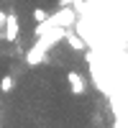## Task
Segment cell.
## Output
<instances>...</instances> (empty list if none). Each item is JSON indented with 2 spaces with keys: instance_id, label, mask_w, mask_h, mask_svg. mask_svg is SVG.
Segmentation results:
<instances>
[{
  "instance_id": "1",
  "label": "cell",
  "mask_w": 128,
  "mask_h": 128,
  "mask_svg": "<svg viewBox=\"0 0 128 128\" xmlns=\"http://www.w3.org/2000/svg\"><path fill=\"white\" fill-rule=\"evenodd\" d=\"M64 31L67 28H62V26H51L49 31H44V34H38V38H36V44L31 46L28 51H26V62L34 67V64H41L46 59V54H49V49H54L59 41L64 38Z\"/></svg>"
},
{
  "instance_id": "2",
  "label": "cell",
  "mask_w": 128,
  "mask_h": 128,
  "mask_svg": "<svg viewBox=\"0 0 128 128\" xmlns=\"http://www.w3.org/2000/svg\"><path fill=\"white\" fill-rule=\"evenodd\" d=\"M3 31H5V38L8 41H18V34H20V23H18V16L10 10V13H5V23H3Z\"/></svg>"
},
{
  "instance_id": "3",
  "label": "cell",
  "mask_w": 128,
  "mask_h": 128,
  "mask_svg": "<svg viewBox=\"0 0 128 128\" xmlns=\"http://www.w3.org/2000/svg\"><path fill=\"white\" fill-rule=\"evenodd\" d=\"M67 82H69V87H72V92L77 95V98H82V95L87 92V82H84V77L80 72H69L67 74Z\"/></svg>"
},
{
  "instance_id": "4",
  "label": "cell",
  "mask_w": 128,
  "mask_h": 128,
  "mask_svg": "<svg viewBox=\"0 0 128 128\" xmlns=\"http://www.w3.org/2000/svg\"><path fill=\"white\" fill-rule=\"evenodd\" d=\"M64 41H67L72 49H77V51H84V49H87V41H84L80 34H74L72 28H67V31H64Z\"/></svg>"
},
{
  "instance_id": "5",
  "label": "cell",
  "mask_w": 128,
  "mask_h": 128,
  "mask_svg": "<svg viewBox=\"0 0 128 128\" xmlns=\"http://www.w3.org/2000/svg\"><path fill=\"white\" fill-rule=\"evenodd\" d=\"M13 87H16V80L10 77V74H8V77H3V82H0V90H3V92H10Z\"/></svg>"
},
{
  "instance_id": "6",
  "label": "cell",
  "mask_w": 128,
  "mask_h": 128,
  "mask_svg": "<svg viewBox=\"0 0 128 128\" xmlns=\"http://www.w3.org/2000/svg\"><path fill=\"white\" fill-rule=\"evenodd\" d=\"M46 18H49V10H44V8L34 10V20H36V23H41V20H46Z\"/></svg>"
},
{
  "instance_id": "7",
  "label": "cell",
  "mask_w": 128,
  "mask_h": 128,
  "mask_svg": "<svg viewBox=\"0 0 128 128\" xmlns=\"http://www.w3.org/2000/svg\"><path fill=\"white\" fill-rule=\"evenodd\" d=\"M3 23H5V13L0 10V31H3Z\"/></svg>"
}]
</instances>
